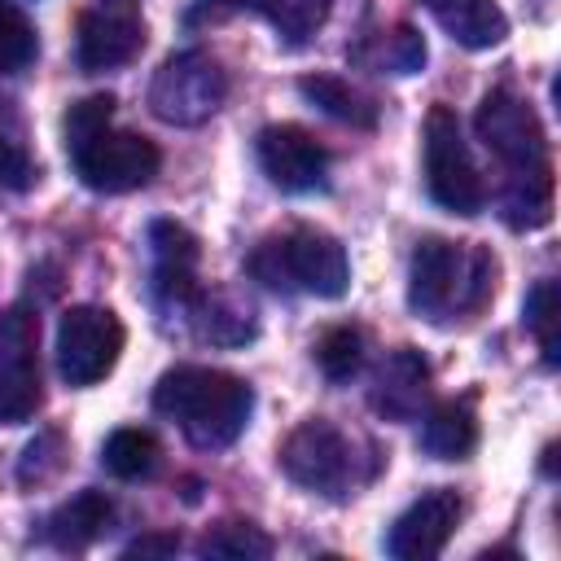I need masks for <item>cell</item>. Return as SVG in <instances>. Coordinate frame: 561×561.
Returning a JSON list of instances; mask_svg holds the SVG:
<instances>
[{
    "label": "cell",
    "instance_id": "4",
    "mask_svg": "<svg viewBox=\"0 0 561 561\" xmlns=\"http://www.w3.org/2000/svg\"><path fill=\"white\" fill-rule=\"evenodd\" d=\"M250 272L267 289H302L316 298H342L351 285L342 241L311 224H294L285 232L263 237L250 254Z\"/></svg>",
    "mask_w": 561,
    "mask_h": 561
},
{
    "label": "cell",
    "instance_id": "2",
    "mask_svg": "<svg viewBox=\"0 0 561 561\" xmlns=\"http://www.w3.org/2000/svg\"><path fill=\"white\" fill-rule=\"evenodd\" d=\"M495 276H500V263L486 245L425 237L412 250L408 307L430 324L469 320L495 298Z\"/></svg>",
    "mask_w": 561,
    "mask_h": 561
},
{
    "label": "cell",
    "instance_id": "3",
    "mask_svg": "<svg viewBox=\"0 0 561 561\" xmlns=\"http://www.w3.org/2000/svg\"><path fill=\"white\" fill-rule=\"evenodd\" d=\"M153 408L167 421H175L193 447L215 451V447L237 443V434L245 430L250 408H254V390L224 368L180 364V368H167L158 377Z\"/></svg>",
    "mask_w": 561,
    "mask_h": 561
},
{
    "label": "cell",
    "instance_id": "15",
    "mask_svg": "<svg viewBox=\"0 0 561 561\" xmlns=\"http://www.w3.org/2000/svg\"><path fill=\"white\" fill-rule=\"evenodd\" d=\"M421 4L465 48H495L508 35V18L495 0H421Z\"/></svg>",
    "mask_w": 561,
    "mask_h": 561
},
{
    "label": "cell",
    "instance_id": "8",
    "mask_svg": "<svg viewBox=\"0 0 561 561\" xmlns=\"http://www.w3.org/2000/svg\"><path fill=\"white\" fill-rule=\"evenodd\" d=\"M280 469L289 482L320 491V495H346L364 473L355 443L333 425V421H302L285 443H280Z\"/></svg>",
    "mask_w": 561,
    "mask_h": 561
},
{
    "label": "cell",
    "instance_id": "18",
    "mask_svg": "<svg viewBox=\"0 0 561 561\" xmlns=\"http://www.w3.org/2000/svg\"><path fill=\"white\" fill-rule=\"evenodd\" d=\"M188 324L210 346H241V342L254 337L250 302H241L237 294H206V289H197V298L188 302Z\"/></svg>",
    "mask_w": 561,
    "mask_h": 561
},
{
    "label": "cell",
    "instance_id": "28",
    "mask_svg": "<svg viewBox=\"0 0 561 561\" xmlns=\"http://www.w3.org/2000/svg\"><path fill=\"white\" fill-rule=\"evenodd\" d=\"M53 451H61V434H57V430L39 434V438L26 447V456H22V465H18V478H22V482H48V478L57 473V465H61V456H53Z\"/></svg>",
    "mask_w": 561,
    "mask_h": 561
},
{
    "label": "cell",
    "instance_id": "31",
    "mask_svg": "<svg viewBox=\"0 0 561 561\" xmlns=\"http://www.w3.org/2000/svg\"><path fill=\"white\" fill-rule=\"evenodd\" d=\"M241 9H245V0H193V9L184 13V26H215Z\"/></svg>",
    "mask_w": 561,
    "mask_h": 561
},
{
    "label": "cell",
    "instance_id": "10",
    "mask_svg": "<svg viewBox=\"0 0 561 561\" xmlns=\"http://www.w3.org/2000/svg\"><path fill=\"white\" fill-rule=\"evenodd\" d=\"M254 153L263 175L280 193H316L329 175V149L298 123H272L254 136Z\"/></svg>",
    "mask_w": 561,
    "mask_h": 561
},
{
    "label": "cell",
    "instance_id": "16",
    "mask_svg": "<svg viewBox=\"0 0 561 561\" xmlns=\"http://www.w3.org/2000/svg\"><path fill=\"white\" fill-rule=\"evenodd\" d=\"M110 522H114V504H110V495L88 486V491L70 495L61 508H53L44 535H48L53 548H61V552H79V548H88Z\"/></svg>",
    "mask_w": 561,
    "mask_h": 561
},
{
    "label": "cell",
    "instance_id": "22",
    "mask_svg": "<svg viewBox=\"0 0 561 561\" xmlns=\"http://www.w3.org/2000/svg\"><path fill=\"white\" fill-rule=\"evenodd\" d=\"M245 9L267 18L285 44H307L329 18V0H245Z\"/></svg>",
    "mask_w": 561,
    "mask_h": 561
},
{
    "label": "cell",
    "instance_id": "26",
    "mask_svg": "<svg viewBox=\"0 0 561 561\" xmlns=\"http://www.w3.org/2000/svg\"><path fill=\"white\" fill-rule=\"evenodd\" d=\"M526 329L535 333L543 364L552 368L557 364V280H539L526 294Z\"/></svg>",
    "mask_w": 561,
    "mask_h": 561
},
{
    "label": "cell",
    "instance_id": "25",
    "mask_svg": "<svg viewBox=\"0 0 561 561\" xmlns=\"http://www.w3.org/2000/svg\"><path fill=\"white\" fill-rule=\"evenodd\" d=\"M202 557H272V539L254 522H219L197 543Z\"/></svg>",
    "mask_w": 561,
    "mask_h": 561
},
{
    "label": "cell",
    "instance_id": "13",
    "mask_svg": "<svg viewBox=\"0 0 561 561\" xmlns=\"http://www.w3.org/2000/svg\"><path fill=\"white\" fill-rule=\"evenodd\" d=\"M145 48V22L123 13H83L75 31V61L83 75L118 70L136 61Z\"/></svg>",
    "mask_w": 561,
    "mask_h": 561
},
{
    "label": "cell",
    "instance_id": "11",
    "mask_svg": "<svg viewBox=\"0 0 561 561\" xmlns=\"http://www.w3.org/2000/svg\"><path fill=\"white\" fill-rule=\"evenodd\" d=\"M460 513H465V504H460L456 491H447V486L425 491L421 500H412L394 517V526L386 535V552L399 557V561H430V557H438L447 548L451 530L460 526Z\"/></svg>",
    "mask_w": 561,
    "mask_h": 561
},
{
    "label": "cell",
    "instance_id": "17",
    "mask_svg": "<svg viewBox=\"0 0 561 561\" xmlns=\"http://www.w3.org/2000/svg\"><path fill=\"white\" fill-rule=\"evenodd\" d=\"M44 386L35 346H0V425H22L39 412Z\"/></svg>",
    "mask_w": 561,
    "mask_h": 561
},
{
    "label": "cell",
    "instance_id": "5",
    "mask_svg": "<svg viewBox=\"0 0 561 561\" xmlns=\"http://www.w3.org/2000/svg\"><path fill=\"white\" fill-rule=\"evenodd\" d=\"M224 96H228V75L202 48H184L167 57L149 83V110L171 127H202L206 118H215Z\"/></svg>",
    "mask_w": 561,
    "mask_h": 561
},
{
    "label": "cell",
    "instance_id": "29",
    "mask_svg": "<svg viewBox=\"0 0 561 561\" xmlns=\"http://www.w3.org/2000/svg\"><path fill=\"white\" fill-rule=\"evenodd\" d=\"M110 118H114V96H110V92H101V96H88V101L70 105V114H66V140H75V136H88V131L105 127Z\"/></svg>",
    "mask_w": 561,
    "mask_h": 561
},
{
    "label": "cell",
    "instance_id": "6",
    "mask_svg": "<svg viewBox=\"0 0 561 561\" xmlns=\"http://www.w3.org/2000/svg\"><path fill=\"white\" fill-rule=\"evenodd\" d=\"M70 149V162H75V175L96 188V193H131V188H145L158 167H162V153L149 136H136V131H114L110 123L88 131V136H75L66 140Z\"/></svg>",
    "mask_w": 561,
    "mask_h": 561
},
{
    "label": "cell",
    "instance_id": "19",
    "mask_svg": "<svg viewBox=\"0 0 561 561\" xmlns=\"http://www.w3.org/2000/svg\"><path fill=\"white\" fill-rule=\"evenodd\" d=\"M421 447L434 460H465L478 447V416H473V399H447L434 403L421 430Z\"/></svg>",
    "mask_w": 561,
    "mask_h": 561
},
{
    "label": "cell",
    "instance_id": "20",
    "mask_svg": "<svg viewBox=\"0 0 561 561\" xmlns=\"http://www.w3.org/2000/svg\"><path fill=\"white\" fill-rule=\"evenodd\" d=\"M298 92L320 105L329 118L337 123H351V127H373L377 123V101L364 96L359 88H351L346 79H333V75H302L298 79Z\"/></svg>",
    "mask_w": 561,
    "mask_h": 561
},
{
    "label": "cell",
    "instance_id": "9",
    "mask_svg": "<svg viewBox=\"0 0 561 561\" xmlns=\"http://www.w3.org/2000/svg\"><path fill=\"white\" fill-rule=\"evenodd\" d=\"M123 320L110 307L79 302L57 324V373L70 386H96L123 355Z\"/></svg>",
    "mask_w": 561,
    "mask_h": 561
},
{
    "label": "cell",
    "instance_id": "21",
    "mask_svg": "<svg viewBox=\"0 0 561 561\" xmlns=\"http://www.w3.org/2000/svg\"><path fill=\"white\" fill-rule=\"evenodd\" d=\"M158 456H162V447H158V438L149 434V430H114L110 438H105V447H101V465L114 473V478H123V482H136V478H149L153 469H158Z\"/></svg>",
    "mask_w": 561,
    "mask_h": 561
},
{
    "label": "cell",
    "instance_id": "30",
    "mask_svg": "<svg viewBox=\"0 0 561 561\" xmlns=\"http://www.w3.org/2000/svg\"><path fill=\"white\" fill-rule=\"evenodd\" d=\"M31 184V162L26 153L0 136V188H26Z\"/></svg>",
    "mask_w": 561,
    "mask_h": 561
},
{
    "label": "cell",
    "instance_id": "14",
    "mask_svg": "<svg viewBox=\"0 0 561 561\" xmlns=\"http://www.w3.org/2000/svg\"><path fill=\"white\" fill-rule=\"evenodd\" d=\"M430 403V364L421 359V351L399 346L394 355H386V364L377 368L373 381V408L386 421H416Z\"/></svg>",
    "mask_w": 561,
    "mask_h": 561
},
{
    "label": "cell",
    "instance_id": "7",
    "mask_svg": "<svg viewBox=\"0 0 561 561\" xmlns=\"http://www.w3.org/2000/svg\"><path fill=\"white\" fill-rule=\"evenodd\" d=\"M425 188L451 215H478L486 202V184L469 158L460 118L447 105H434L425 114Z\"/></svg>",
    "mask_w": 561,
    "mask_h": 561
},
{
    "label": "cell",
    "instance_id": "12",
    "mask_svg": "<svg viewBox=\"0 0 561 561\" xmlns=\"http://www.w3.org/2000/svg\"><path fill=\"white\" fill-rule=\"evenodd\" d=\"M149 245H153V294H158V302H167L175 311H188V302L202 289L197 285V259H202L197 237L175 219H158L149 228Z\"/></svg>",
    "mask_w": 561,
    "mask_h": 561
},
{
    "label": "cell",
    "instance_id": "23",
    "mask_svg": "<svg viewBox=\"0 0 561 561\" xmlns=\"http://www.w3.org/2000/svg\"><path fill=\"white\" fill-rule=\"evenodd\" d=\"M316 364H320V373H324L329 381L355 377L359 364H364V333H359L355 324H333V329H324L320 342H316Z\"/></svg>",
    "mask_w": 561,
    "mask_h": 561
},
{
    "label": "cell",
    "instance_id": "32",
    "mask_svg": "<svg viewBox=\"0 0 561 561\" xmlns=\"http://www.w3.org/2000/svg\"><path fill=\"white\" fill-rule=\"evenodd\" d=\"M180 539L175 535H145V539H131L127 543V557H145V552H175Z\"/></svg>",
    "mask_w": 561,
    "mask_h": 561
},
{
    "label": "cell",
    "instance_id": "24",
    "mask_svg": "<svg viewBox=\"0 0 561 561\" xmlns=\"http://www.w3.org/2000/svg\"><path fill=\"white\" fill-rule=\"evenodd\" d=\"M35 53H39V39L31 18L18 4L0 0V75H22L35 61Z\"/></svg>",
    "mask_w": 561,
    "mask_h": 561
},
{
    "label": "cell",
    "instance_id": "1",
    "mask_svg": "<svg viewBox=\"0 0 561 561\" xmlns=\"http://www.w3.org/2000/svg\"><path fill=\"white\" fill-rule=\"evenodd\" d=\"M478 140L504 167V219L508 228H539L552 215V158L548 136L530 101L508 88H495L478 105Z\"/></svg>",
    "mask_w": 561,
    "mask_h": 561
},
{
    "label": "cell",
    "instance_id": "27",
    "mask_svg": "<svg viewBox=\"0 0 561 561\" xmlns=\"http://www.w3.org/2000/svg\"><path fill=\"white\" fill-rule=\"evenodd\" d=\"M381 61L394 70V75H412L425 66V39L412 31V26H394L390 39L381 44Z\"/></svg>",
    "mask_w": 561,
    "mask_h": 561
}]
</instances>
